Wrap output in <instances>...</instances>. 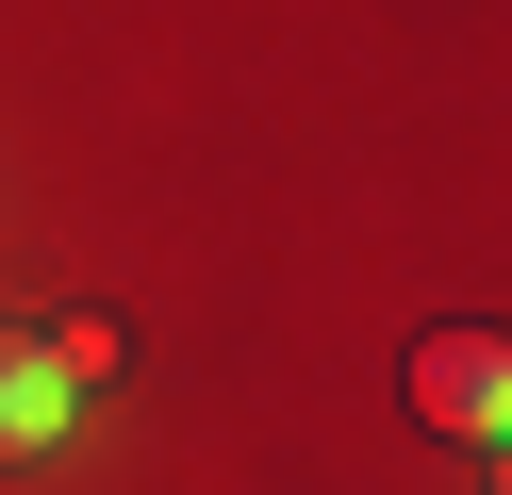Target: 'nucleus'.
Returning <instances> with one entry per match:
<instances>
[{"instance_id":"obj_1","label":"nucleus","mask_w":512,"mask_h":495,"mask_svg":"<svg viewBox=\"0 0 512 495\" xmlns=\"http://www.w3.org/2000/svg\"><path fill=\"white\" fill-rule=\"evenodd\" d=\"M413 413H430L446 446H496L512 429V347L496 330H413Z\"/></svg>"},{"instance_id":"obj_2","label":"nucleus","mask_w":512,"mask_h":495,"mask_svg":"<svg viewBox=\"0 0 512 495\" xmlns=\"http://www.w3.org/2000/svg\"><path fill=\"white\" fill-rule=\"evenodd\" d=\"M50 446H67V363L0 314V462H50Z\"/></svg>"}]
</instances>
